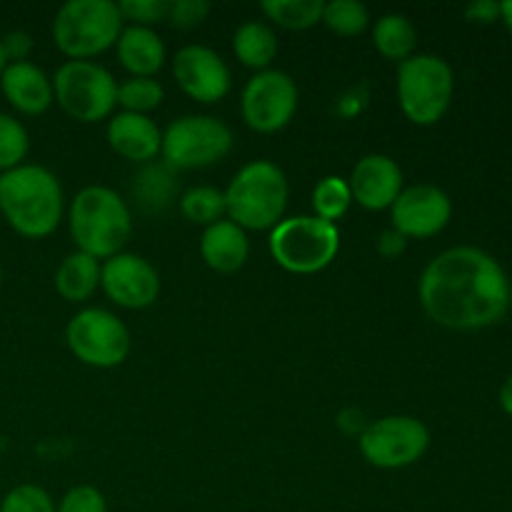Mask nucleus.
<instances>
[{"mask_svg":"<svg viewBox=\"0 0 512 512\" xmlns=\"http://www.w3.org/2000/svg\"><path fill=\"white\" fill-rule=\"evenodd\" d=\"M418 298L435 325L473 333L498 325L510 310V275L495 255L455 245L425 265Z\"/></svg>","mask_w":512,"mask_h":512,"instance_id":"obj_1","label":"nucleus"},{"mask_svg":"<svg viewBox=\"0 0 512 512\" xmlns=\"http://www.w3.org/2000/svg\"><path fill=\"white\" fill-rule=\"evenodd\" d=\"M0 213L23 238L40 240L53 235L65 213V195L58 175L33 163L0 173Z\"/></svg>","mask_w":512,"mask_h":512,"instance_id":"obj_2","label":"nucleus"},{"mask_svg":"<svg viewBox=\"0 0 512 512\" xmlns=\"http://www.w3.org/2000/svg\"><path fill=\"white\" fill-rule=\"evenodd\" d=\"M68 228L80 253L108 260L123 253L133 235V213L128 203L108 185H88L73 198Z\"/></svg>","mask_w":512,"mask_h":512,"instance_id":"obj_3","label":"nucleus"},{"mask_svg":"<svg viewBox=\"0 0 512 512\" xmlns=\"http://www.w3.org/2000/svg\"><path fill=\"white\" fill-rule=\"evenodd\" d=\"M225 193L228 220L243 230H273L285 218L290 185L270 160H253L233 175Z\"/></svg>","mask_w":512,"mask_h":512,"instance_id":"obj_4","label":"nucleus"},{"mask_svg":"<svg viewBox=\"0 0 512 512\" xmlns=\"http://www.w3.org/2000/svg\"><path fill=\"white\" fill-rule=\"evenodd\" d=\"M113 0H68L53 20V43L68 60H93L115 48L125 28Z\"/></svg>","mask_w":512,"mask_h":512,"instance_id":"obj_5","label":"nucleus"},{"mask_svg":"<svg viewBox=\"0 0 512 512\" xmlns=\"http://www.w3.org/2000/svg\"><path fill=\"white\" fill-rule=\"evenodd\" d=\"M400 110L413 125L440 123L453 105L455 73L450 63L433 53H415L398 65L395 80Z\"/></svg>","mask_w":512,"mask_h":512,"instance_id":"obj_6","label":"nucleus"},{"mask_svg":"<svg viewBox=\"0 0 512 512\" xmlns=\"http://www.w3.org/2000/svg\"><path fill=\"white\" fill-rule=\"evenodd\" d=\"M270 255L283 270L295 275H313L328 268L340 253L338 225L315 215L283 218L268 238Z\"/></svg>","mask_w":512,"mask_h":512,"instance_id":"obj_7","label":"nucleus"},{"mask_svg":"<svg viewBox=\"0 0 512 512\" xmlns=\"http://www.w3.org/2000/svg\"><path fill=\"white\" fill-rule=\"evenodd\" d=\"M53 98L65 115L85 125L110 120L118 108V83L95 60H65L53 78Z\"/></svg>","mask_w":512,"mask_h":512,"instance_id":"obj_8","label":"nucleus"},{"mask_svg":"<svg viewBox=\"0 0 512 512\" xmlns=\"http://www.w3.org/2000/svg\"><path fill=\"white\" fill-rule=\"evenodd\" d=\"M233 130L213 115H180L163 130L160 155L168 168L200 170L220 163L233 150Z\"/></svg>","mask_w":512,"mask_h":512,"instance_id":"obj_9","label":"nucleus"},{"mask_svg":"<svg viewBox=\"0 0 512 512\" xmlns=\"http://www.w3.org/2000/svg\"><path fill=\"white\" fill-rule=\"evenodd\" d=\"M65 343L83 365L98 370L118 368L130 355V330L105 308H83L68 320Z\"/></svg>","mask_w":512,"mask_h":512,"instance_id":"obj_10","label":"nucleus"},{"mask_svg":"<svg viewBox=\"0 0 512 512\" xmlns=\"http://www.w3.org/2000/svg\"><path fill=\"white\" fill-rule=\"evenodd\" d=\"M358 448L373 468L400 470L423 460L430 448V430L413 415H385L365 425Z\"/></svg>","mask_w":512,"mask_h":512,"instance_id":"obj_11","label":"nucleus"},{"mask_svg":"<svg viewBox=\"0 0 512 512\" xmlns=\"http://www.w3.org/2000/svg\"><path fill=\"white\" fill-rule=\"evenodd\" d=\"M298 85L285 70L268 68L255 73L240 95V113L255 133H278L288 128L298 110Z\"/></svg>","mask_w":512,"mask_h":512,"instance_id":"obj_12","label":"nucleus"},{"mask_svg":"<svg viewBox=\"0 0 512 512\" xmlns=\"http://www.w3.org/2000/svg\"><path fill=\"white\" fill-rule=\"evenodd\" d=\"M453 220V200L443 188L430 183H418L403 188L390 208V223L395 233L405 240H425L443 233Z\"/></svg>","mask_w":512,"mask_h":512,"instance_id":"obj_13","label":"nucleus"},{"mask_svg":"<svg viewBox=\"0 0 512 512\" xmlns=\"http://www.w3.org/2000/svg\"><path fill=\"white\" fill-rule=\"evenodd\" d=\"M100 288L118 308L143 310L158 300L160 275L143 255L118 253L100 265Z\"/></svg>","mask_w":512,"mask_h":512,"instance_id":"obj_14","label":"nucleus"},{"mask_svg":"<svg viewBox=\"0 0 512 512\" xmlns=\"http://www.w3.org/2000/svg\"><path fill=\"white\" fill-rule=\"evenodd\" d=\"M173 78L188 98L215 105L230 93V68L208 45H185L173 58Z\"/></svg>","mask_w":512,"mask_h":512,"instance_id":"obj_15","label":"nucleus"},{"mask_svg":"<svg viewBox=\"0 0 512 512\" xmlns=\"http://www.w3.org/2000/svg\"><path fill=\"white\" fill-rule=\"evenodd\" d=\"M350 195L365 210H390L403 193V170L390 155L370 153L355 163L348 178Z\"/></svg>","mask_w":512,"mask_h":512,"instance_id":"obj_16","label":"nucleus"},{"mask_svg":"<svg viewBox=\"0 0 512 512\" xmlns=\"http://www.w3.org/2000/svg\"><path fill=\"white\" fill-rule=\"evenodd\" d=\"M105 138H108L110 150L115 155L130 160V163L148 165L160 155L163 130L158 128V123L150 115H135L120 110L108 120Z\"/></svg>","mask_w":512,"mask_h":512,"instance_id":"obj_17","label":"nucleus"},{"mask_svg":"<svg viewBox=\"0 0 512 512\" xmlns=\"http://www.w3.org/2000/svg\"><path fill=\"white\" fill-rule=\"evenodd\" d=\"M0 90L10 108L18 110L20 115H43L55 103L53 80L30 60L5 65L3 75H0Z\"/></svg>","mask_w":512,"mask_h":512,"instance_id":"obj_18","label":"nucleus"},{"mask_svg":"<svg viewBox=\"0 0 512 512\" xmlns=\"http://www.w3.org/2000/svg\"><path fill=\"white\" fill-rule=\"evenodd\" d=\"M115 53L130 78H155V73L168 60L163 38L153 28H143V25H125L115 43Z\"/></svg>","mask_w":512,"mask_h":512,"instance_id":"obj_19","label":"nucleus"},{"mask_svg":"<svg viewBox=\"0 0 512 512\" xmlns=\"http://www.w3.org/2000/svg\"><path fill=\"white\" fill-rule=\"evenodd\" d=\"M200 255H203L205 265L215 273H238L250 255V240L240 225L233 220H220V223L210 225L203 230L200 238Z\"/></svg>","mask_w":512,"mask_h":512,"instance_id":"obj_20","label":"nucleus"},{"mask_svg":"<svg viewBox=\"0 0 512 512\" xmlns=\"http://www.w3.org/2000/svg\"><path fill=\"white\" fill-rule=\"evenodd\" d=\"M100 288V260L90 255L75 253L65 255L55 270V290L68 303H85Z\"/></svg>","mask_w":512,"mask_h":512,"instance_id":"obj_21","label":"nucleus"},{"mask_svg":"<svg viewBox=\"0 0 512 512\" xmlns=\"http://www.w3.org/2000/svg\"><path fill=\"white\" fill-rule=\"evenodd\" d=\"M133 198L143 213H163L178 198V175L165 163H148L133 178Z\"/></svg>","mask_w":512,"mask_h":512,"instance_id":"obj_22","label":"nucleus"},{"mask_svg":"<svg viewBox=\"0 0 512 512\" xmlns=\"http://www.w3.org/2000/svg\"><path fill=\"white\" fill-rule=\"evenodd\" d=\"M233 53L245 68L263 73L278 55V35L263 20H248L233 35Z\"/></svg>","mask_w":512,"mask_h":512,"instance_id":"obj_23","label":"nucleus"},{"mask_svg":"<svg viewBox=\"0 0 512 512\" xmlns=\"http://www.w3.org/2000/svg\"><path fill=\"white\" fill-rule=\"evenodd\" d=\"M373 45L385 60H393V63L400 65L403 60L415 55V48H418V30H415L413 20L408 15L385 13L375 20Z\"/></svg>","mask_w":512,"mask_h":512,"instance_id":"obj_24","label":"nucleus"},{"mask_svg":"<svg viewBox=\"0 0 512 512\" xmlns=\"http://www.w3.org/2000/svg\"><path fill=\"white\" fill-rule=\"evenodd\" d=\"M323 0H265V18L285 30H308L323 23Z\"/></svg>","mask_w":512,"mask_h":512,"instance_id":"obj_25","label":"nucleus"},{"mask_svg":"<svg viewBox=\"0 0 512 512\" xmlns=\"http://www.w3.org/2000/svg\"><path fill=\"white\" fill-rule=\"evenodd\" d=\"M178 205L188 223L203 225V228H210V225L228 218L225 193L218 188H210V185H195V188L185 190L178 198Z\"/></svg>","mask_w":512,"mask_h":512,"instance_id":"obj_26","label":"nucleus"},{"mask_svg":"<svg viewBox=\"0 0 512 512\" xmlns=\"http://www.w3.org/2000/svg\"><path fill=\"white\" fill-rule=\"evenodd\" d=\"M353 205V195H350L348 180L340 175H325L318 180L313 188V210L315 218L328 220V223H338Z\"/></svg>","mask_w":512,"mask_h":512,"instance_id":"obj_27","label":"nucleus"},{"mask_svg":"<svg viewBox=\"0 0 512 512\" xmlns=\"http://www.w3.org/2000/svg\"><path fill=\"white\" fill-rule=\"evenodd\" d=\"M165 100V88L155 78H128L118 83V105L123 113L150 115Z\"/></svg>","mask_w":512,"mask_h":512,"instance_id":"obj_28","label":"nucleus"},{"mask_svg":"<svg viewBox=\"0 0 512 512\" xmlns=\"http://www.w3.org/2000/svg\"><path fill=\"white\" fill-rule=\"evenodd\" d=\"M323 25L335 35L353 38L370 25V13L358 0H330L323 5Z\"/></svg>","mask_w":512,"mask_h":512,"instance_id":"obj_29","label":"nucleus"},{"mask_svg":"<svg viewBox=\"0 0 512 512\" xmlns=\"http://www.w3.org/2000/svg\"><path fill=\"white\" fill-rule=\"evenodd\" d=\"M30 150V135L18 118L0 113V173L23 165Z\"/></svg>","mask_w":512,"mask_h":512,"instance_id":"obj_30","label":"nucleus"},{"mask_svg":"<svg viewBox=\"0 0 512 512\" xmlns=\"http://www.w3.org/2000/svg\"><path fill=\"white\" fill-rule=\"evenodd\" d=\"M0 512H55V500L40 485H18L0 500Z\"/></svg>","mask_w":512,"mask_h":512,"instance_id":"obj_31","label":"nucleus"},{"mask_svg":"<svg viewBox=\"0 0 512 512\" xmlns=\"http://www.w3.org/2000/svg\"><path fill=\"white\" fill-rule=\"evenodd\" d=\"M168 8L170 0H123V3H118L123 20H130V25H143V28L165 23Z\"/></svg>","mask_w":512,"mask_h":512,"instance_id":"obj_32","label":"nucleus"},{"mask_svg":"<svg viewBox=\"0 0 512 512\" xmlns=\"http://www.w3.org/2000/svg\"><path fill=\"white\" fill-rule=\"evenodd\" d=\"M55 512H108V503L95 485H75L60 498Z\"/></svg>","mask_w":512,"mask_h":512,"instance_id":"obj_33","label":"nucleus"},{"mask_svg":"<svg viewBox=\"0 0 512 512\" xmlns=\"http://www.w3.org/2000/svg\"><path fill=\"white\" fill-rule=\"evenodd\" d=\"M210 15L208 0H170L168 20L178 30H193Z\"/></svg>","mask_w":512,"mask_h":512,"instance_id":"obj_34","label":"nucleus"},{"mask_svg":"<svg viewBox=\"0 0 512 512\" xmlns=\"http://www.w3.org/2000/svg\"><path fill=\"white\" fill-rule=\"evenodd\" d=\"M0 43H3L8 63H25L30 53H33V38L25 30H13L5 38H0Z\"/></svg>","mask_w":512,"mask_h":512,"instance_id":"obj_35","label":"nucleus"},{"mask_svg":"<svg viewBox=\"0 0 512 512\" xmlns=\"http://www.w3.org/2000/svg\"><path fill=\"white\" fill-rule=\"evenodd\" d=\"M465 18L478 25H493L500 20V3L495 0H475L465 8Z\"/></svg>","mask_w":512,"mask_h":512,"instance_id":"obj_36","label":"nucleus"},{"mask_svg":"<svg viewBox=\"0 0 512 512\" xmlns=\"http://www.w3.org/2000/svg\"><path fill=\"white\" fill-rule=\"evenodd\" d=\"M405 243H408V240H405L403 235L395 233V230L390 228V230H385L383 235H380L378 250L385 255V258H398V255L405 250Z\"/></svg>","mask_w":512,"mask_h":512,"instance_id":"obj_37","label":"nucleus"},{"mask_svg":"<svg viewBox=\"0 0 512 512\" xmlns=\"http://www.w3.org/2000/svg\"><path fill=\"white\" fill-rule=\"evenodd\" d=\"M498 400H500V408H503V413L508 415V418H512V373L505 378V383L500 385Z\"/></svg>","mask_w":512,"mask_h":512,"instance_id":"obj_38","label":"nucleus"},{"mask_svg":"<svg viewBox=\"0 0 512 512\" xmlns=\"http://www.w3.org/2000/svg\"><path fill=\"white\" fill-rule=\"evenodd\" d=\"M500 20L505 23V28L512 33V0H505V3H500Z\"/></svg>","mask_w":512,"mask_h":512,"instance_id":"obj_39","label":"nucleus"},{"mask_svg":"<svg viewBox=\"0 0 512 512\" xmlns=\"http://www.w3.org/2000/svg\"><path fill=\"white\" fill-rule=\"evenodd\" d=\"M5 65H8V58H5V50H3V43H0V75H3Z\"/></svg>","mask_w":512,"mask_h":512,"instance_id":"obj_40","label":"nucleus"},{"mask_svg":"<svg viewBox=\"0 0 512 512\" xmlns=\"http://www.w3.org/2000/svg\"><path fill=\"white\" fill-rule=\"evenodd\" d=\"M510 305H512V278H510Z\"/></svg>","mask_w":512,"mask_h":512,"instance_id":"obj_41","label":"nucleus"},{"mask_svg":"<svg viewBox=\"0 0 512 512\" xmlns=\"http://www.w3.org/2000/svg\"><path fill=\"white\" fill-rule=\"evenodd\" d=\"M0 283H3V268H0Z\"/></svg>","mask_w":512,"mask_h":512,"instance_id":"obj_42","label":"nucleus"}]
</instances>
